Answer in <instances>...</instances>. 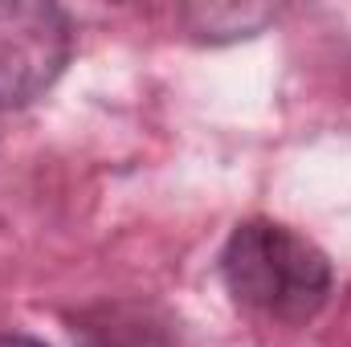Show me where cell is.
<instances>
[{
	"mask_svg": "<svg viewBox=\"0 0 351 347\" xmlns=\"http://www.w3.org/2000/svg\"><path fill=\"white\" fill-rule=\"evenodd\" d=\"M221 274L237 307L274 323H311L331 294L327 254L278 221H245L221 254Z\"/></svg>",
	"mask_w": 351,
	"mask_h": 347,
	"instance_id": "1",
	"label": "cell"
},
{
	"mask_svg": "<svg viewBox=\"0 0 351 347\" xmlns=\"http://www.w3.org/2000/svg\"><path fill=\"white\" fill-rule=\"evenodd\" d=\"M70 58V21L53 4H0V106L33 102Z\"/></svg>",
	"mask_w": 351,
	"mask_h": 347,
	"instance_id": "2",
	"label": "cell"
},
{
	"mask_svg": "<svg viewBox=\"0 0 351 347\" xmlns=\"http://www.w3.org/2000/svg\"><path fill=\"white\" fill-rule=\"evenodd\" d=\"M0 347H45V344H37L29 335H0Z\"/></svg>",
	"mask_w": 351,
	"mask_h": 347,
	"instance_id": "3",
	"label": "cell"
}]
</instances>
